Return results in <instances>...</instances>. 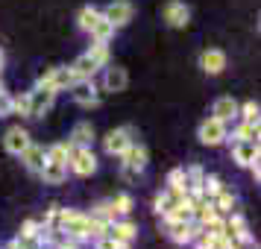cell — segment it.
Wrapping results in <instances>:
<instances>
[{
    "instance_id": "f546056e",
    "label": "cell",
    "mask_w": 261,
    "mask_h": 249,
    "mask_svg": "<svg viewBox=\"0 0 261 249\" xmlns=\"http://www.w3.org/2000/svg\"><path fill=\"white\" fill-rule=\"evenodd\" d=\"M238 118L244 120V123H258V103L255 100L244 103V106L238 108Z\"/></svg>"
},
{
    "instance_id": "9a60e30c",
    "label": "cell",
    "mask_w": 261,
    "mask_h": 249,
    "mask_svg": "<svg viewBox=\"0 0 261 249\" xmlns=\"http://www.w3.org/2000/svg\"><path fill=\"white\" fill-rule=\"evenodd\" d=\"M232 155L241 167H249L258 161V141H232Z\"/></svg>"
},
{
    "instance_id": "603a6c76",
    "label": "cell",
    "mask_w": 261,
    "mask_h": 249,
    "mask_svg": "<svg viewBox=\"0 0 261 249\" xmlns=\"http://www.w3.org/2000/svg\"><path fill=\"white\" fill-rule=\"evenodd\" d=\"M68 141L76 144V147H91V141H94V126H91L88 120H80L71 129V138H68Z\"/></svg>"
},
{
    "instance_id": "7c38bea8",
    "label": "cell",
    "mask_w": 261,
    "mask_h": 249,
    "mask_svg": "<svg viewBox=\"0 0 261 249\" xmlns=\"http://www.w3.org/2000/svg\"><path fill=\"white\" fill-rule=\"evenodd\" d=\"M120 164L123 167H129V170H135V173H141L144 167H147V161H150V155H147V147L144 144H138V141H132L123 153H120Z\"/></svg>"
},
{
    "instance_id": "2e32d148",
    "label": "cell",
    "mask_w": 261,
    "mask_h": 249,
    "mask_svg": "<svg viewBox=\"0 0 261 249\" xmlns=\"http://www.w3.org/2000/svg\"><path fill=\"white\" fill-rule=\"evenodd\" d=\"M103 235L115 237V240H123V243H132V240L138 237V226L129 223V220H112V223L106 226Z\"/></svg>"
},
{
    "instance_id": "7a4b0ae2",
    "label": "cell",
    "mask_w": 261,
    "mask_h": 249,
    "mask_svg": "<svg viewBox=\"0 0 261 249\" xmlns=\"http://www.w3.org/2000/svg\"><path fill=\"white\" fill-rule=\"evenodd\" d=\"M68 167H71L76 176H91L97 170V155L91 147H76V144H71V153H68Z\"/></svg>"
},
{
    "instance_id": "8992f818",
    "label": "cell",
    "mask_w": 261,
    "mask_h": 249,
    "mask_svg": "<svg viewBox=\"0 0 261 249\" xmlns=\"http://www.w3.org/2000/svg\"><path fill=\"white\" fill-rule=\"evenodd\" d=\"M103 18H106L109 24L115 26V30H120V26H126L132 21V15H135V6H132L129 0H112L106 9H103Z\"/></svg>"
},
{
    "instance_id": "8fae6325",
    "label": "cell",
    "mask_w": 261,
    "mask_h": 249,
    "mask_svg": "<svg viewBox=\"0 0 261 249\" xmlns=\"http://www.w3.org/2000/svg\"><path fill=\"white\" fill-rule=\"evenodd\" d=\"M165 223H167V237L173 243H191L197 229H200L194 220H165Z\"/></svg>"
},
{
    "instance_id": "3957f363",
    "label": "cell",
    "mask_w": 261,
    "mask_h": 249,
    "mask_svg": "<svg viewBox=\"0 0 261 249\" xmlns=\"http://www.w3.org/2000/svg\"><path fill=\"white\" fill-rule=\"evenodd\" d=\"M223 229H226V235L232 237V243H241V246H252V243H255V237L249 235L247 220L238 211H229L223 217Z\"/></svg>"
},
{
    "instance_id": "484cf974",
    "label": "cell",
    "mask_w": 261,
    "mask_h": 249,
    "mask_svg": "<svg viewBox=\"0 0 261 249\" xmlns=\"http://www.w3.org/2000/svg\"><path fill=\"white\" fill-rule=\"evenodd\" d=\"M100 21V9H94V6H85V9H80V15H76V24H80V30H91V26Z\"/></svg>"
},
{
    "instance_id": "4dcf8cb0",
    "label": "cell",
    "mask_w": 261,
    "mask_h": 249,
    "mask_svg": "<svg viewBox=\"0 0 261 249\" xmlns=\"http://www.w3.org/2000/svg\"><path fill=\"white\" fill-rule=\"evenodd\" d=\"M94 249H129V243L115 240V237H109V235H100V237H94Z\"/></svg>"
},
{
    "instance_id": "d4e9b609",
    "label": "cell",
    "mask_w": 261,
    "mask_h": 249,
    "mask_svg": "<svg viewBox=\"0 0 261 249\" xmlns=\"http://www.w3.org/2000/svg\"><path fill=\"white\" fill-rule=\"evenodd\" d=\"M88 33H91V38H94V41H112V38H115V26H112L106 18L100 15V21H97Z\"/></svg>"
},
{
    "instance_id": "f1b7e54d",
    "label": "cell",
    "mask_w": 261,
    "mask_h": 249,
    "mask_svg": "<svg viewBox=\"0 0 261 249\" xmlns=\"http://www.w3.org/2000/svg\"><path fill=\"white\" fill-rule=\"evenodd\" d=\"M235 141H258V123H244L235 129Z\"/></svg>"
},
{
    "instance_id": "cb8c5ba5",
    "label": "cell",
    "mask_w": 261,
    "mask_h": 249,
    "mask_svg": "<svg viewBox=\"0 0 261 249\" xmlns=\"http://www.w3.org/2000/svg\"><path fill=\"white\" fill-rule=\"evenodd\" d=\"M88 217H94V220H100V223H112V220H118V211H115V205H112V200L106 202H97L94 208H91V214Z\"/></svg>"
},
{
    "instance_id": "e0dca14e",
    "label": "cell",
    "mask_w": 261,
    "mask_h": 249,
    "mask_svg": "<svg viewBox=\"0 0 261 249\" xmlns=\"http://www.w3.org/2000/svg\"><path fill=\"white\" fill-rule=\"evenodd\" d=\"M200 68H202L205 73H212V76L223 73V68H226V53H223V50H217V47L202 50V56H200Z\"/></svg>"
},
{
    "instance_id": "e575fe53",
    "label": "cell",
    "mask_w": 261,
    "mask_h": 249,
    "mask_svg": "<svg viewBox=\"0 0 261 249\" xmlns=\"http://www.w3.org/2000/svg\"><path fill=\"white\" fill-rule=\"evenodd\" d=\"M167 185H173V188H182V190H185V167H176V170H170V176H167Z\"/></svg>"
},
{
    "instance_id": "5b68a950",
    "label": "cell",
    "mask_w": 261,
    "mask_h": 249,
    "mask_svg": "<svg viewBox=\"0 0 261 249\" xmlns=\"http://www.w3.org/2000/svg\"><path fill=\"white\" fill-rule=\"evenodd\" d=\"M59 91H53L50 85L44 82H36V88L30 91V118H41L50 106H53V100H56Z\"/></svg>"
},
{
    "instance_id": "83f0119b",
    "label": "cell",
    "mask_w": 261,
    "mask_h": 249,
    "mask_svg": "<svg viewBox=\"0 0 261 249\" xmlns=\"http://www.w3.org/2000/svg\"><path fill=\"white\" fill-rule=\"evenodd\" d=\"M88 56H91L100 68H106L109 65V41H94V44L88 47Z\"/></svg>"
},
{
    "instance_id": "6da1fadb",
    "label": "cell",
    "mask_w": 261,
    "mask_h": 249,
    "mask_svg": "<svg viewBox=\"0 0 261 249\" xmlns=\"http://www.w3.org/2000/svg\"><path fill=\"white\" fill-rule=\"evenodd\" d=\"M56 229H59L65 237H73V240H88L91 235V217L80 211H71V208H59L56 214Z\"/></svg>"
},
{
    "instance_id": "30bf717a",
    "label": "cell",
    "mask_w": 261,
    "mask_h": 249,
    "mask_svg": "<svg viewBox=\"0 0 261 249\" xmlns=\"http://www.w3.org/2000/svg\"><path fill=\"white\" fill-rule=\"evenodd\" d=\"M185 190L182 188H173V185H167L159 197H155V214H162V217H167V214L173 211V208H179L182 202H185Z\"/></svg>"
},
{
    "instance_id": "d590c367",
    "label": "cell",
    "mask_w": 261,
    "mask_h": 249,
    "mask_svg": "<svg viewBox=\"0 0 261 249\" xmlns=\"http://www.w3.org/2000/svg\"><path fill=\"white\" fill-rule=\"evenodd\" d=\"M120 173H123V179H126V182H135V179H138V173H135V170H129V167H123Z\"/></svg>"
},
{
    "instance_id": "44dd1931",
    "label": "cell",
    "mask_w": 261,
    "mask_h": 249,
    "mask_svg": "<svg viewBox=\"0 0 261 249\" xmlns=\"http://www.w3.org/2000/svg\"><path fill=\"white\" fill-rule=\"evenodd\" d=\"M44 153H47V147H38V144H30L24 153H21V161L30 173H38L41 164H44Z\"/></svg>"
},
{
    "instance_id": "ba28073f",
    "label": "cell",
    "mask_w": 261,
    "mask_h": 249,
    "mask_svg": "<svg viewBox=\"0 0 261 249\" xmlns=\"http://www.w3.org/2000/svg\"><path fill=\"white\" fill-rule=\"evenodd\" d=\"M68 91L73 94V100H76L80 106H85V108L100 106V91H97L94 79H76V82L68 88Z\"/></svg>"
},
{
    "instance_id": "d6986e66",
    "label": "cell",
    "mask_w": 261,
    "mask_h": 249,
    "mask_svg": "<svg viewBox=\"0 0 261 249\" xmlns=\"http://www.w3.org/2000/svg\"><path fill=\"white\" fill-rule=\"evenodd\" d=\"M103 85H106V91H112V94L126 91V85H129V73H126V68H120V65H115V68H106Z\"/></svg>"
},
{
    "instance_id": "836d02e7",
    "label": "cell",
    "mask_w": 261,
    "mask_h": 249,
    "mask_svg": "<svg viewBox=\"0 0 261 249\" xmlns=\"http://www.w3.org/2000/svg\"><path fill=\"white\" fill-rule=\"evenodd\" d=\"M12 112H18L21 118H30V94L12 97Z\"/></svg>"
},
{
    "instance_id": "5bb4252c",
    "label": "cell",
    "mask_w": 261,
    "mask_h": 249,
    "mask_svg": "<svg viewBox=\"0 0 261 249\" xmlns=\"http://www.w3.org/2000/svg\"><path fill=\"white\" fill-rule=\"evenodd\" d=\"M30 132L24 129V126H12V129H6V135H3V147H6V153L12 155H21L30 147Z\"/></svg>"
},
{
    "instance_id": "7402d4cb",
    "label": "cell",
    "mask_w": 261,
    "mask_h": 249,
    "mask_svg": "<svg viewBox=\"0 0 261 249\" xmlns=\"http://www.w3.org/2000/svg\"><path fill=\"white\" fill-rule=\"evenodd\" d=\"M71 71H73V76H76V79H94V73L100 71V65H97L88 53H83V56L71 65Z\"/></svg>"
},
{
    "instance_id": "4316f807",
    "label": "cell",
    "mask_w": 261,
    "mask_h": 249,
    "mask_svg": "<svg viewBox=\"0 0 261 249\" xmlns=\"http://www.w3.org/2000/svg\"><path fill=\"white\" fill-rule=\"evenodd\" d=\"M212 205H214V208H217V211H220V214L226 217V214H229L232 208H235V197H232V193H229V190L223 188L220 193H214V197H212Z\"/></svg>"
},
{
    "instance_id": "d6a6232c",
    "label": "cell",
    "mask_w": 261,
    "mask_h": 249,
    "mask_svg": "<svg viewBox=\"0 0 261 249\" xmlns=\"http://www.w3.org/2000/svg\"><path fill=\"white\" fill-rule=\"evenodd\" d=\"M9 115H12V94L0 82V118H9Z\"/></svg>"
},
{
    "instance_id": "ac0fdd59",
    "label": "cell",
    "mask_w": 261,
    "mask_h": 249,
    "mask_svg": "<svg viewBox=\"0 0 261 249\" xmlns=\"http://www.w3.org/2000/svg\"><path fill=\"white\" fill-rule=\"evenodd\" d=\"M165 21L170 26L182 30V26H188V21H191V9L185 6V3H179V0H170V3L165 6Z\"/></svg>"
},
{
    "instance_id": "52a82bcc",
    "label": "cell",
    "mask_w": 261,
    "mask_h": 249,
    "mask_svg": "<svg viewBox=\"0 0 261 249\" xmlns=\"http://www.w3.org/2000/svg\"><path fill=\"white\" fill-rule=\"evenodd\" d=\"M132 141H135V129H132V126H120V129H112L106 138H103V150H106L109 155H120Z\"/></svg>"
},
{
    "instance_id": "ffe728a7",
    "label": "cell",
    "mask_w": 261,
    "mask_h": 249,
    "mask_svg": "<svg viewBox=\"0 0 261 249\" xmlns=\"http://www.w3.org/2000/svg\"><path fill=\"white\" fill-rule=\"evenodd\" d=\"M238 100L235 97H217L214 100V106H212V115L217 120H223V123H229L232 118H238Z\"/></svg>"
},
{
    "instance_id": "9c48e42d",
    "label": "cell",
    "mask_w": 261,
    "mask_h": 249,
    "mask_svg": "<svg viewBox=\"0 0 261 249\" xmlns=\"http://www.w3.org/2000/svg\"><path fill=\"white\" fill-rule=\"evenodd\" d=\"M38 82L50 85L53 91H68V88L76 82V76H73L71 68H65V65H62V68H50L47 73H41V76H38Z\"/></svg>"
},
{
    "instance_id": "4fadbf2b",
    "label": "cell",
    "mask_w": 261,
    "mask_h": 249,
    "mask_svg": "<svg viewBox=\"0 0 261 249\" xmlns=\"http://www.w3.org/2000/svg\"><path fill=\"white\" fill-rule=\"evenodd\" d=\"M38 176H41L44 185H62V182L68 179V164H65V161H56V158H44Z\"/></svg>"
},
{
    "instance_id": "1f68e13d",
    "label": "cell",
    "mask_w": 261,
    "mask_h": 249,
    "mask_svg": "<svg viewBox=\"0 0 261 249\" xmlns=\"http://www.w3.org/2000/svg\"><path fill=\"white\" fill-rule=\"evenodd\" d=\"M112 205H115L118 214H129L132 211V197L129 193H118V197H112Z\"/></svg>"
},
{
    "instance_id": "277c9868",
    "label": "cell",
    "mask_w": 261,
    "mask_h": 249,
    "mask_svg": "<svg viewBox=\"0 0 261 249\" xmlns=\"http://www.w3.org/2000/svg\"><path fill=\"white\" fill-rule=\"evenodd\" d=\"M197 138H200L205 147H220V144L229 138V132H226V123H223V120H217V118L212 115V118H205V120L200 123Z\"/></svg>"
},
{
    "instance_id": "8d00e7d4",
    "label": "cell",
    "mask_w": 261,
    "mask_h": 249,
    "mask_svg": "<svg viewBox=\"0 0 261 249\" xmlns=\"http://www.w3.org/2000/svg\"><path fill=\"white\" fill-rule=\"evenodd\" d=\"M232 249H241V246H232Z\"/></svg>"
}]
</instances>
